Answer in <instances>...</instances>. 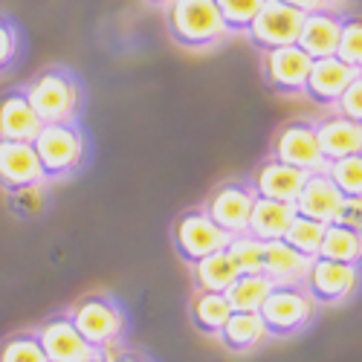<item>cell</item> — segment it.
<instances>
[{
	"label": "cell",
	"mask_w": 362,
	"mask_h": 362,
	"mask_svg": "<svg viewBox=\"0 0 362 362\" xmlns=\"http://www.w3.org/2000/svg\"><path fill=\"white\" fill-rule=\"evenodd\" d=\"M334 110L345 119H351V122H359L362 125V76H356L345 90H342V96L337 99Z\"/></svg>",
	"instance_id": "cell-34"
},
{
	"label": "cell",
	"mask_w": 362,
	"mask_h": 362,
	"mask_svg": "<svg viewBox=\"0 0 362 362\" xmlns=\"http://www.w3.org/2000/svg\"><path fill=\"white\" fill-rule=\"evenodd\" d=\"M325 174L345 200H362V154L325 163Z\"/></svg>",
	"instance_id": "cell-27"
},
{
	"label": "cell",
	"mask_w": 362,
	"mask_h": 362,
	"mask_svg": "<svg viewBox=\"0 0 362 362\" xmlns=\"http://www.w3.org/2000/svg\"><path fill=\"white\" fill-rule=\"evenodd\" d=\"M107 362H151L145 354H139V351H122V354H116L113 359H107Z\"/></svg>",
	"instance_id": "cell-38"
},
{
	"label": "cell",
	"mask_w": 362,
	"mask_h": 362,
	"mask_svg": "<svg viewBox=\"0 0 362 362\" xmlns=\"http://www.w3.org/2000/svg\"><path fill=\"white\" fill-rule=\"evenodd\" d=\"M35 337H38V342L44 348L47 362H96V359H107L105 351L87 345L78 337V330L73 327L67 313L41 322V327L35 330Z\"/></svg>",
	"instance_id": "cell-12"
},
{
	"label": "cell",
	"mask_w": 362,
	"mask_h": 362,
	"mask_svg": "<svg viewBox=\"0 0 362 362\" xmlns=\"http://www.w3.org/2000/svg\"><path fill=\"white\" fill-rule=\"evenodd\" d=\"M330 223H342V226H351V229H362V200H345L339 206L337 218Z\"/></svg>",
	"instance_id": "cell-36"
},
{
	"label": "cell",
	"mask_w": 362,
	"mask_h": 362,
	"mask_svg": "<svg viewBox=\"0 0 362 362\" xmlns=\"http://www.w3.org/2000/svg\"><path fill=\"white\" fill-rule=\"evenodd\" d=\"M322 235H325V223L296 215V218L290 221V226H287V232H284L281 240H287V244H290L296 252L308 255V258H316L319 244H322Z\"/></svg>",
	"instance_id": "cell-29"
},
{
	"label": "cell",
	"mask_w": 362,
	"mask_h": 362,
	"mask_svg": "<svg viewBox=\"0 0 362 362\" xmlns=\"http://www.w3.org/2000/svg\"><path fill=\"white\" fill-rule=\"evenodd\" d=\"M226 252H229V258L235 261V267H238V273H240V276L261 273L264 244H261V240H255L252 235H247V232L229 235V240H226Z\"/></svg>",
	"instance_id": "cell-28"
},
{
	"label": "cell",
	"mask_w": 362,
	"mask_h": 362,
	"mask_svg": "<svg viewBox=\"0 0 362 362\" xmlns=\"http://www.w3.org/2000/svg\"><path fill=\"white\" fill-rule=\"evenodd\" d=\"M273 290V281H269L264 273H250V276H238L232 281V287L223 293L232 310H247V313H258L261 301L267 298V293Z\"/></svg>",
	"instance_id": "cell-26"
},
{
	"label": "cell",
	"mask_w": 362,
	"mask_h": 362,
	"mask_svg": "<svg viewBox=\"0 0 362 362\" xmlns=\"http://www.w3.org/2000/svg\"><path fill=\"white\" fill-rule=\"evenodd\" d=\"M67 319L78 330V337L105 354L119 348L128 337V313L113 296L105 293H87L70 308Z\"/></svg>",
	"instance_id": "cell-4"
},
{
	"label": "cell",
	"mask_w": 362,
	"mask_h": 362,
	"mask_svg": "<svg viewBox=\"0 0 362 362\" xmlns=\"http://www.w3.org/2000/svg\"><path fill=\"white\" fill-rule=\"evenodd\" d=\"M96 362H107V359H96Z\"/></svg>",
	"instance_id": "cell-41"
},
{
	"label": "cell",
	"mask_w": 362,
	"mask_h": 362,
	"mask_svg": "<svg viewBox=\"0 0 362 362\" xmlns=\"http://www.w3.org/2000/svg\"><path fill=\"white\" fill-rule=\"evenodd\" d=\"M348 18L351 15H345L339 9H330V6L308 12L305 18H301L296 47L305 52L310 62H316V58H330L337 52V41H339V33H342Z\"/></svg>",
	"instance_id": "cell-14"
},
{
	"label": "cell",
	"mask_w": 362,
	"mask_h": 362,
	"mask_svg": "<svg viewBox=\"0 0 362 362\" xmlns=\"http://www.w3.org/2000/svg\"><path fill=\"white\" fill-rule=\"evenodd\" d=\"M359 255H362V232L359 229H351L342 223H325V235H322L316 258L359 267Z\"/></svg>",
	"instance_id": "cell-24"
},
{
	"label": "cell",
	"mask_w": 362,
	"mask_h": 362,
	"mask_svg": "<svg viewBox=\"0 0 362 362\" xmlns=\"http://www.w3.org/2000/svg\"><path fill=\"white\" fill-rule=\"evenodd\" d=\"M305 171L298 168H290L273 157L261 160L252 174H250V189L255 197H264V200H281V203H296L298 192H301V183H305Z\"/></svg>",
	"instance_id": "cell-17"
},
{
	"label": "cell",
	"mask_w": 362,
	"mask_h": 362,
	"mask_svg": "<svg viewBox=\"0 0 362 362\" xmlns=\"http://www.w3.org/2000/svg\"><path fill=\"white\" fill-rule=\"evenodd\" d=\"M313 258L296 252L287 240H267L264 244V261H261V273L273 281V284H296L305 279L308 267Z\"/></svg>",
	"instance_id": "cell-20"
},
{
	"label": "cell",
	"mask_w": 362,
	"mask_h": 362,
	"mask_svg": "<svg viewBox=\"0 0 362 362\" xmlns=\"http://www.w3.org/2000/svg\"><path fill=\"white\" fill-rule=\"evenodd\" d=\"M33 148L47 183H64V180L76 177L90 160V139L81 122L41 125L38 136L33 139Z\"/></svg>",
	"instance_id": "cell-3"
},
{
	"label": "cell",
	"mask_w": 362,
	"mask_h": 362,
	"mask_svg": "<svg viewBox=\"0 0 362 362\" xmlns=\"http://www.w3.org/2000/svg\"><path fill=\"white\" fill-rule=\"evenodd\" d=\"M261 64V81L269 93L276 96H301L305 93V81L310 73V58L301 52L296 44L258 52Z\"/></svg>",
	"instance_id": "cell-9"
},
{
	"label": "cell",
	"mask_w": 362,
	"mask_h": 362,
	"mask_svg": "<svg viewBox=\"0 0 362 362\" xmlns=\"http://www.w3.org/2000/svg\"><path fill=\"white\" fill-rule=\"evenodd\" d=\"M252 203H255V194H252L250 183L235 177V180H223V183H218L212 192L206 194L200 209L221 232L238 235V232H247Z\"/></svg>",
	"instance_id": "cell-8"
},
{
	"label": "cell",
	"mask_w": 362,
	"mask_h": 362,
	"mask_svg": "<svg viewBox=\"0 0 362 362\" xmlns=\"http://www.w3.org/2000/svg\"><path fill=\"white\" fill-rule=\"evenodd\" d=\"M293 218H296L293 203L255 197L250 221H247V235H252L255 240H261V244H267V240H279V238H284Z\"/></svg>",
	"instance_id": "cell-21"
},
{
	"label": "cell",
	"mask_w": 362,
	"mask_h": 362,
	"mask_svg": "<svg viewBox=\"0 0 362 362\" xmlns=\"http://www.w3.org/2000/svg\"><path fill=\"white\" fill-rule=\"evenodd\" d=\"M316 125V139L325 163H334L351 154H362V125L351 122V119L339 116L337 110H327L319 119H313Z\"/></svg>",
	"instance_id": "cell-16"
},
{
	"label": "cell",
	"mask_w": 362,
	"mask_h": 362,
	"mask_svg": "<svg viewBox=\"0 0 362 362\" xmlns=\"http://www.w3.org/2000/svg\"><path fill=\"white\" fill-rule=\"evenodd\" d=\"M301 287L308 290L316 305H342L359 287V267L313 258L305 279H301Z\"/></svg>",
	"instance_id": "cell-11"
},
{
	"label": "cell",
	"mask_w": 362,
	"mask_h": 362,
	"mask_svg": "<svg viewBox=\"0 0 362 362\" xmlns=\"http://www.w3.org/2000/svg\"><path fill=\"white\" fill-rule=\"evenodd\" d=\"M342 203H345V197L334 189V183L327 180L325 165H322L319 171H310L305 177V183H301V192H298L293 209H296V215H301V218H310V221H319V223H330L337 218Z\"/></svg>",
	"instance_id": "cell-18"
},
{
	"label": "cell",
	"mask_w": 362,
	"mask_h": 362,
	"mask_svg": "<svg viewBox=\"0 0 362 362\" xmlns=\"http://www.w3.org/2000/svg\"><path fill=\"white\" fill-rule=\"evenodd\" d=\"M316 301L308 296V290L301 287V281L296 284H273V290L267 293V298L261 301L258 316L267 327V337H296L298 330H305L313 316H316Z\"/></svg>",
	"instance_id": "cell-5"
},
{
	"label": "cell",
	"mask_w": 362,
	"mask_h": 362,
	"mask_svg": "<svg viewBox=\"0 0 362 362\" xmlns=\"http://www.w3.org/2000/svg\"><path fill=\"white\" fill-rule=\"evenodd\" d=\"M145 4H148V6H165L168 0H145Z\"/></svg>",
	"instance_id": "cell-39"
},
{
	"label": "cell",
	"mask_w": 362,
	"mask_h": 362,
	"mask_svg": "<svg viewBox=\"0 0 362 362\" xmlns=\"http://www.w3.org/2000/svg\"><path fill=\"white\" fill-rule=\"evenodd\" d=\"M232 308L223 293H206V290H194L192 301H189V316L192 325L200 330L203 337H218L223 322L229 319Z\"/></svg>",
	"instance_id": "cell-25"
},
{
	"label": "cell",
	"mask_w": 362,
	"mask_h": 362,
	"mask_svg": "<svg viewBox=\"0 0 362 362\" xmlns=\"http://www.w3.org/2000/svg\"><path fill=\"white\" fill-rule=\"evenodd\" d=\"M171 240H174L177 258L192 267V264L203 261L206 255L223 250L229 235L221 232L212 221H209L200 206H189V209H183V212L174 218Z\"/></svg>",
	"instance_id": "cell-7"
},
{
	"label": "cell",
	"mask_w": 362,
	"mask_h": 362,
	"mask_svg": "<svg viewBox=\"0 0 362 362\" xmlns=\"http://www.w3.org/2000/svg\"><path fill=\"white\" fill-rule=\"evenodd\" d=\"M215 6L221 12V21L226 26L229 35H244L258 9L264 6V0H215Z\"/></svg>",
	"instance_id": "cell-31"
},
{
	"label": "cell",
	"mask_w": 362,
	"mask_h": 362,
	"mask_svg": "<svg viewBox=\"0 0 362 362\" xmlns=\"http://www.w3.org/2000/svg\"><path fill=\"white\" fill-rule=\"evenodd\" d=\"M342 64L354 67V70H362V26L359 21L351 15L339 33V41H337V52H334Z\"/></svg>",
	"instance_id": "cell-32"
},
{
	"label": "cell",
	"mask_w": 362,
	"mask_h": 362,
	"mask_svg": "<svg viewBox=\"0 0 362 362\" xmlns=\"http://www.w3.org/2000/svg\"><path fill=\"white\" fill-rule=\"evenodd\" d=\"M41 131V119L29 105L23 87L0 93V139L6 142H33Z\"/></svg>",
	"instance_id": "cell-19"
},
{
	"label": "cell",
	"mask_w": 362,
	"mask_h": 362,
	"mask_svg": "<svg viewBox=\"0 0 362 362\" xmlns=\"http://www.w3.org/2000/svg\"><path fill=\"white\" fill-rule=\"evenodd\" d=\"M163 21L171 44H177L180 49L203 52L232 38L221 21L215 0H168L163 6Z\"/></svg>",
	"instance_id": "cell-2"
},
{
	"label": "cell",
	"mask_w": 362,
	"mask_h": 362,
	"mask_svg": "<svg viewBox=\"0 0 362 362\" xmlns=\"http://www.w3.org/2000/svg\"><path fill=\"white\" fill-rule=\"evenodd\" d=\"M21 29L12 18L0 15V76L9 73L21 58Z\"/></svg>",
	"instance_id": "cell-33"
},
{
	"label": "cell",
	"mask_w": 362,
	"mask_h": 362,
	"mask_svg": "<svg viewBox=\"0 0 362 362\" xmlns=\"http://www.w3.org/2000/svg\"><path fill=\"white\" fill-rule=\"evenodd\" d=\"M9 197V209L21 218H29L44 209V186L38 189H26V192H15V194H6Z\"/></svg>",
	"instance_id": "cell-35"
},
{
	"label": "cell",
	"mask_w": 362,
	"mask_h": 362,
	"mask_svg": "<svg viewBox=\"0 0 362 362\" xmlns=\"http://www.w3.org/2000/svg\"><path fill=\"white\" fill-rule=\"evenodd\" d=\"M281 4L290 6V9H296V12H301V15H308L313 9H322V6H330L327 0H281Z\"/></svg>",
	"instance_id": "cell-37"
},
{
	"label": "cell",
	"mask_w": 362,
	"mask_h": 362,
	"mask_svg": "<svg viewBox=\"0 0 362 362\" xmlns=\"http://www.w3.org/2000/svg\"><path fill=\"white\" fill-rule=\"evenodd\" d=\"M327 4H342V0H327Z\"/></svg>",
	"instance_id": "cell-40"
},
{
	"label": "cell",
	"mask_w": 362,
	"mask_h": 362,
	"mask_svg": "<svg viewBox=\"0 0 362 362\" xmlns=\"http://www.w3.org/2000/svg\"><path fill=\"white\" fill-rule=\"evenodd\" d=\"M301 12L284 6L281 0H264V6L247 26L244 38L250 41L252 49L267 52V49H279L287 44H296L298 29H301Z\"/></svg>",
	"instance_id": "cell-10"
},
{
	"label": "cell",
	"mask_w": 362,
	"mask_h": 362,
	"mask_svg": "<svg viewBox=\"0 0 362 362\" xmlns=\"http://www.w3.org/2000/svg\"><path fill=\"white\" fill-rule=\"evenodd\" d=\"M238 267L229 258L226 247L206 255L203 261L192 264V284L194 290H206V293H226L232 287V281L238 279Z\"/></svg>",
	"instance_id": "cell-23"
},
{
	"label": "cell",
	"mask_w": 362,
	"mask_h": 362,
	"mask_svg": "<svg viewBox=\"0 0 362 362\" xmlns=\"http://www.w3.org/2000/svg\"><path fill=\"white\" fill-rule=\"evenodd\" d=\"M0 362H47L35 330H21L0 342Z\"/></svg>",
	"instance_id": "cell-30"
},
{
	"label": "cell",
	"mask_w": 362,
	"mask_h": 362,
	"mask_svg": "<svg viewBox=\"0 0 362 362\" xmlns=\"http://www.w3.org/2000/svg\"><path fill=\"white\" fill-rule=\"evenodd\" d=\"M269 157L298 168V171H319L325 165L322 151H319V139H316V125L310 116H296L281 122L269 139Z\"/></svg>",
	"instance_id": "cell-6"
},
{
	"label": "cell",
	"mask_w": 362,
	"mask_h": 362,
	"mask_svg": "<svg viewBox=\"0 0 362 362\" xmlns=\"http://www.w3.org/2000/svg\"><path fill=\"white\" fill-rule=\"evenodd\" d=\"M23 87V93L33 105L41 125H62V122H78L81 110L87 105V90L81 78L62 64H52L38 70Z\"/></svg>",
	"instance_id": "cell-1"
},
{
	"label": "cell",
	"mask_w": 362,
	"mask_h": 362,
	"mask_svg": "<svg viewBox=\"0 0 362 362\" xmlns=\"http://www.w3.org/2000/svg\"><path fill=\"white\" fill-rule=\"evenodd\" d=\"M47 186L38 154L33 142H6L0 139V192L15 194L26 189Z\"/></svg>",
	"instance_id": "cell-13"
},
{
	"label": "cell",
	"mask_w": 362,
	"mask_h": 362,
	"mask_svg": "<svg viewBox=\"0 0 362 362\" xmlns=\"http://www.w3.org/2000/svg\"><path fill=\"white\" fill-rule=\"evenodd\" d=\"M356 76H362V70H354V67L342 64L337 55L316 58V62H310V73H308L305 93H301V96H305L310 105H316V107L330 110L337 105V99L342 96V90Z\"/></svg>",
	"instance_id": "cell-15"
},
{
	"label": "cell",
	"mask_w": 362,
	"mask_h": 362,
	"mask_svg": "<svg viewBox=\"0 0 362 362\" xmlns=\"http://www.w3.org/2000/svg\"><path fill=\"white\" fill-rule=\"evenodd\" d=\"M221 345L232 354H250L252 348H258L267 339V327L261 322L258 313H247V310H232L229 319L223 322L221 334H218Z\"/></svg>",
	"instance_id": "cell-22"
}]
</instances>
